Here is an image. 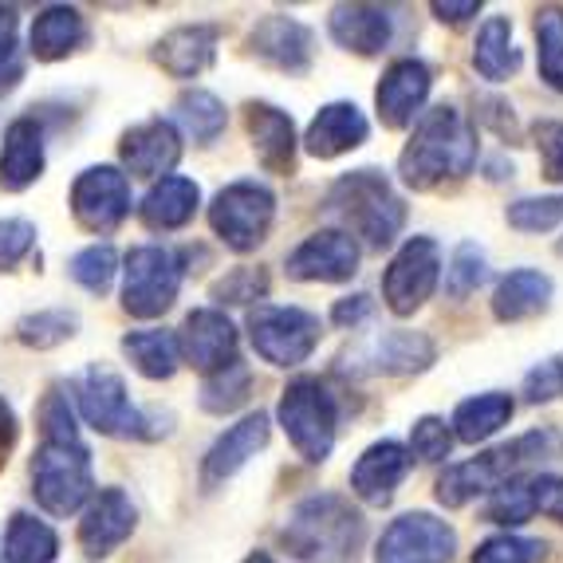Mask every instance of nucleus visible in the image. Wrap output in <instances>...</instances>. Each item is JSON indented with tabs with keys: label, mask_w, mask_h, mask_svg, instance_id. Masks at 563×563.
Wrapping results in <instances>:
<instances>
[{
	"label": "nucleus",
	"mask_w": 563,
	"mask_h": 563,
	"mask_svg": "<svg viewBox=\"0 0 563 563\" xmlns=\"http://www.w3.org/2000/svg\"><path fill=\"white\" fill-rule=\"evenodd\" d=\"M477 166V126L457 107H430L413 122L398 174L410 189H442L470 178Z\"/></svg>",
	"instance_id": "1"
},
{
	"label": "nucleus",
	"mask_w": 563,
	"mask_h": 563,
	"mask_svg": "<svg viewBox=\"0 0 563 563\" xmlns=\"http://www.w3.org/2000/svg\"><path fill=\"white\" fill-rule=\"evenodd\" d=\"M363 512L339 493H316L291 508L280 544L300 563H347L363 544Z\"/></svg>",
	"instance_id": "2"
},
{
	"label": "nucleus",
	"mask_w": 563,
	"mask_h": 563,
	"mask_svg": "<svg viewBox=\"0 0 563 563\" xmlns=\"http://www.w3.org/2000/svg\"><path fill=\"white\" fill-rule=\"evenodd\" d=\"M552 433L532 430L525 438H512L505 445H493V450L477 453L473 461H457V465H445V473L438 477V500L445 508H465L470 500L485 497L493 488H500L505 481L520 477L528 465H536L540 457L552 453Z\"/></svg>",
	"instance_id": "3"
},
{
	"label": "nucleus",
	"mask_w": 563,
	"mask_h": 563,
	"mask_svg": "<svg viewBox=\"0 0 563 563\" xmlns=\"http://www.w3.org/2000/svg\"><path fill=\"white\" fill-rule=\"evenodd\" d=\"M328 209L347 221L355 236H363L371 249H390L406 225V206L395 186L378 169H355L331 186Z\"/></svg>",
	"instance_id": "4"
},
{
	"label": "nucleus",
	"mask_w": 563,
	"mask_h": 563,
	"mask_svg": "<svg viewBox=\"0 0 563 563\" xmlns=\"http://www.w3.org/2000/svg\"><path fill=\"white\" fill-rule=\"evenodd\" d=\"M284 433H288L291 450L300 453L308 465H323L335 450V430H339V406L328 383L311 375L291 378L284 386L280 406H276Z\"/></svg>",
	"instance_id": "5"
},
{
	"label": "nucleus",
	"mask_w": 563,
	"mask_h": 563,
	"mask_svg": "<svg viewBox=\"0 0 563 563\" xmlns=\"http://www.w3.org/2000/svg\"><path fill=\"white\" fill-rule=\"evenodd\" d=\"M181 256L166 244H139L122 268V308L134 320H158L174 308L181 291Z\"/></svg>",
	"instance_id": "6"
},
{
	"label": "nucleus",
	"mask_w": 563,
	"mask_h": 563,
	"mask_svg": "<svg viewBox=\"0 0 563 563\" xmlns=\"http://www.w3.org/2000/svg\"><path fill=\"white\" fill-rule=\"evenodd\" d=\"M91 453L87 445H40L32 457V497L52 517H71L91 500Z\"/></svg>",
	"instance_id": "7"
},
{
	"label": "nucleus",
	"mask_w": 563,
	"mask_h": 563,
	"mask_svg": "<svg viewBox=\"0 0 563 563\" xmlns=\"http://www.w3.org/2000/svg\"><path fill=\"white\" fill-rule=\"evenodd\" d=\"M276 217V198L264 181H229L225 189H217L213 206H209V225L233 253H256L268 241Z\"/></svg>",
	"instance_id": "8"
},
{
	"label": "nucleus",
	"mask_w": 563,
	"mask_h": 563,
	"mask_svg": "<svg viewBox=\"0 0 563 563\" xmlns=\"http://www.w3.org/2000/svg\"><path fill=\"white\" fill-rule=\"evenodd\" d=\"M71 395H76L79 418L91 430L107 433V438H151V430H146L151 418L134 410L126 383L114 375L111 366H87L84 375L71 383Z\"/></svg>",
	"instance_id": "9"
},
{
	"label": "nucleus",
	"mask_w": 563,
	"mask_h": 563,
	"mask_svg": "<svg viewBox=\"0 0 563 563\" xmlns=\"http://www.w3.org/2000/svg\"><path fill=\"white\" fill-rule=\"evenodd\" d=\"M249 343L256 347V355L273 366H300L311 358L316 343H320V316H311L303 308H276L264 303L253 308L249 316Z\"/></svg>",
	"instance_id": "10"
},
{
	"label": "nucleus",
	"mask_w": 563,
	"mask_h": 563,
	"mask_svg": "<svg viewBox=\"0 0 563 563\" xmlns=\"http://www.w3.org/2000/svg\"><path fill=\"white\" fill-rule=\"evenodd\" d=\"M442 280V244L433 236H410L383 276V300L395 316H413L438 291Z\"/></svg>",
	"instance_id": "11"
},
{
	"label": "nucleus",
	"mask_w": 563,
	"mask_h": 563,
	"mask_svg": "<svg viewBox=\"0 0 563 563\" xmlns=\"http://www.w3.org/2000/svg\"><path fill=\"white\" fill-rule=\"evenodd\" d=\"M457 555V532L433 512H406L378 536L375 563H450Z\"/></svg>",
	"instance_id": "12"
},
{
	"label": "nucleus",
	"mask_w": 563,
	"mask_h": 563,
	"mask_svg": "<svg viewBox=\"0 0 563 563\" xmlns=\"http://www.w3.org/2000/svg\"><path fill=\"white\" fill-rule=\"evenodd\" d=\"M71 213L87 233H114L131 217V181L114 166L84 169L71 186Z\"/></svg>",
	"instance_id": "13"
},
{
	"label": "nucleus",
	"mask_w": 563,
	"mask_h": 563,
	"mask_svg": "<svg viewBox=\"0 0 563 563\" xmlns=\"http://www.w3.org/2000/svg\"><path fill=\"white\" fill-rule=\"evenodd\" d=\"M358 273V244L347 229H320L288 253V276L303 284H343Z\"/></svg>",
	"instance_id": "14"
},
{
	"label": "nucleus",
	"mask_w": 563,
	"mask_h": 563,
	"mask_svg": "<svg viewBox=\"0 0 563 563\" xmlns=\"http://www.w3.org/2000/svg\"><path fill=\"white\" fill-rule=\"evenodd\" d=\"M430 87H433V76L422 59H395L375 87V107H378L383 126H390V131L413 126L426 111Z\"/></svg>",
	"instance_id": "15"
},
{
	"label": "nucleus",
	"mask_w": 563,
	"mask_h": 563,
	"mask_svg": "<svg viewBox=\"0 0 563 563\" xmlns=\"http://www.w3.org/2000/svg\"><path fill=\"white\" fill-rule=\"evenodd\" d=\"M249 52L261 64L288 71V76H303L316 59V36L308 24H300L296 16L284 12H268L264 20H256V29L249 32Z\"/></svg>",
	"instance_id": "16"
},
{
	"label": "nucleus",
	"mask_w": 563,
	"mask_h": 563,
	"mask_svg": "<svg viewBox=\"0 0 563 563\" xmlns=\"http://www.w3.org/2000/svg\"><path fill=\"white\" fill-rule=\"evenodd\" d=\"M236 343H241V335H236L233 320L217 308L189 311L186 323H181V331H178L181 358H186L194 371H201V375H213V371L229 366L233 358H241L236 355Z\"/></svg>",
	"instance_id": "17"
},
{
	"label": "nucleus",
	"mask_w": 563,
	"mask_h": 563,
	"mask_svg": "<svg viewBox=\"0 0 563 563\" xmlns=\"http://www.w3.org/2000/svg\"><path fill=\"white\" fill-rule=\"evenodd\" d=\"M268 433H273V422H268V413L256 410V413H244L241 422L229 426L213 445H209L206 461H201V485L206 488H217L225 485L229 477L249 465L256 453L268 445Z\"/></svg>",
	"instance_id": "18"
},
{
	"label": "nucleus",
	"mask_w": 563,
	"mask_h": 563,
	"mask_svg": "<svg viewBox=\"0 0 563 563\" xmlns=\"http://www.w3.org/2000/svg\"><path fill=\"white\" fill-rule=\"evenodd\" d=\"M119 158L134 178H154V181L169 178V169L178 166V158H181L178 126L169 119L139 122V126H131V131L122 134Z\"/></svg>",
	"instance_id": "19"
},
{
	"label": "nucleus",
	"mask_w": 563,
	"mask_h": 563,
	"mask_svg": "<svg viewBox=\"0 0 563 563\" xmlns=\"http://www.w3.org/2000/svg\"><path fill=\"white\" fill-rule=\"evenodd\" d=\"M139 525V512H134L131 497L122 488H103L99 497L87 505L84 520H79V548L95 560L111 555L119 544H126Z\"/></svg>",
	"instance_id": "20"
},
{
	"label": "nucleus",
	"mask_w": 563,
	"mask_h": 563,
	"mask_svg": "<svg viewBox=\"0 0 563 563\" xmlns=\"http://www.w3.org/2000/svg\"><path fill=\"white\" fill-rule=\"evenodd\" d=\"M410 450L402 442H375L366 445L363 457L355 461V470H351V493H355L363 505H390L395 497V488L406 481L410 473Z\"/></svg>",
	"instance_id": "21"
},
{
	"label": "nucleus",
	"mask_w": 563,
	"mask_h": 563,
	"mask_svg": "<svg viewBox=\"0 0 563 563\" xmlns=\"http://www.w3.org/2000/svg\"><path fill=\"white\" fill-rule=\"evenodd\" d=\"M244 126L253 139V151L268 174H296V122L273 103H249L244 107Z\"/></svg>",
	"instance_id": "22"
},
{
	"label": "nucleus",
	"mask_w": 563,
	"mask_h": 563,
	"mask_svg": "<svg viewBox=\"0 0 563 563\" xmlns=\"http://www.w3.org/2000/svg\"><path fill=\"white\" fill-rule=\"evenodd\" d=\"M355 358L371 375H422V371H430L433 358H438V347H433V339L422 335V331L395 328L371 339Z\"/></svg>",
	"instance_id": "23"
},
{
	"label": "nucleus",
	"mask_w": 563,
	"mask_h": 563,
	"mask_svg": "<svg viewBox=\"0 0 563 563\" xmlns=\"http://www.w3.org/2000/svg\"><path fill=\"white\" fill-rule=\"evenodd\" d=\"M371 134V122L358 111L355 103H328L320 107V114L308 122V134H303V151L311 158H339V154L358 151Z\"/></svg>",
	"instance_id": "24"
},
{
	"label": "nucleus",
	"mask_w": 563,
	"mask_h": 563,
	"mask_svg": "<svg viewBox=\"0 0 563 563\" xmlns=\"http://www.w3.org/2000/svg\"><path fill=\"white\" fill-rule=\"evenodd\" d=\"M328 32L339 47H347L355 56H378L390 47L395 20L378 4H335L328 16Z\"/></svg>",
	"instance_id": "25"
},
{
	"label": "nucleus",
	"mask_w": 563,
	"mask_h": 563,
	"mask_svg": "<svg viewBox=\"0 0 563 563\" xmlns=\"http://www.w3.org/2000/svg\"><path fill=\"white\" fill-rule=\"evenodd\" d=\"M217 40L221 32L213 24H181V29L166 32L154 47V64L169 71L174 79H198L209 71L217 59Z\"/></svg>",
	"instance_id": "26"
},
{
	"label": "nucleus",
	"mask_w": 563,
	"mask_h": 563,
	"mask_svg": "<svg viewBox=\"0 0 563 563\" xmlns=\"http://www.w3.org/2000/svg\"><path fill=\"white\" fill-rule=\"evenodd\" d=\"M201 206V189L198 181L181 178V174H169V178L154 181L151 194L142 198L139 217L142 225L154 229V233H174V229H186L194 221Z\"/></svg>",
	"instance_id": "27"
},
{
	"label": "nucleus",
	"mask_w": 563,
	"mask_h": 563,
	"mask_svg": "<svg viewBox=\"0 0 563 563\" xmlns=\"http://www.w3.org/2000/svg\"><path fill=\"white\" fill-rule=\"evenodd\" d=\"M44 174V131L36 119H16L4 131V151H0V189L20 194Z\"/></svg>",
	"instance_id": "28"
},
{
	"label": "nucleus",
	"mask_w": 563,
	"mask_h": 563,
	"mask_svg": "<svg viewBox=\"0 0 563 563\" xmlns=\"http://www.w3.org/2000/svg\"><path fill=\"white\" fill-rule=\"evenodd\" d=\"M552 291H555L552 276H544L540 268H512V273L497 284V291H493V316H497L500 323L532 320V316L548 311Z\"/></svg>",
	"instance_id": "29"
},
{
	"label": "nucleus",
	"mask_w": 563,
	"mask_h": 563,
	"mask_svg": "<svg viewBox=\"0 0 563 563\" xmlns=\"http://www.w3.org/2000/svg\"><path fill=\"white\" fill-rule=\"evenodd\" d=\"M84 40V12L71 9V4H47L36 20H32V56L52 64V59L71 56Z\"/></svg>",
	"instance_id": "30"
},
{
	"label": "nucleus",
	"mask_w": 563,
	"mask_h": 563,
	"mask_svg": "<svg viewBox=\"0 0 563 563\" xmlns=\"http://www.w3.org/2000/svg\"><path fill=\"white\" fill-rule=\"evenodd\" d=\"M473 67L488 84H505L508 76L520 71V47L512 44V20L508 16H488L477 32L473 44Z\"/></svg>",
	"instance_id": "31"
},
{
	"label": "nucleus",
	"mask_w": 563,
	"mask_h": 563,
	"mask_svg": "<svg viewBox=\"0 0 563 563\" xmlns=\"http://www.w3.org/2000/svg\"><path fill=\"white\" fill-rule=\"evenodd\" d=\"M512 418V395L505 390H488V395L465 398V402L453 410V438L465 445L488 442L493 433H500Z\"/></svg>",
	"instance_id": "32"
},
{
	"label": "nucleus",
	"mask_w": 563,
	"mask_h": 563,
	"mask_svg": "<svg viewBox=\"0 0 563 563\" xmlns=\"http://www.w3.org/2000/svg\"><path fill=\"white\" fill-rule=\"evenodd\" d=\"M122 351L126 358L134 363L142 378H174L181 363V351H178V335L174 331H158V328H146V331H126L122 335Z\"/></svg>",
	"instance_id": "33"
},
{
	"label": "nucleus",
	"mask_w": 563,
	"mask_h": 563,
	"mask_svg": "<svg viewBox=\"0 0 563 563\" xmlns=\"http://www.w3.org/2000/svg\"><path fill=\"white\" fill-rule=\"evenodd\" d=\"M56 552L59 540L44 520L29 517V512H16L9 520V536H4V560L9 563H52Z\"/></svg>",
	"instance_id": "34"
},
{
	"label": "nucleus",
	"mask_w": 563,
	"mask_h": 563,
	"mask_svg": "<svg viewBox=\"0 0 563 563\" xmlns=\"http://www.w3.org/2000/svg\"><path fill=\"white\" fill-rule=\"evenodd\" d=\"M174 111H178V122L194 134V142H201V146L221 139V131H225V122H229L225 103H221L217 95L198 91V87H194V91H181Z\"/></svg>",
	"instance_id": "35"
},
{
	"label": "nucleus",
	"mask_w": 563,
	"mask_h": 563,
	"mask_svg": "<svg viewBox=\"0 0 563 563\" xmlns=\"http://www.w3.org/2000/svg\"><path fill=\"white\" fill-rule=\"evenodd\" d=\"M536 44H540V79L563 95V9L544 4L536 12Z\"/></svg>",
	"instance_id": "36"
},
{
	"label": "nucleus",
	"mask_w": 563,
	"mask_h": 563,
	"mask_svg": "<svg viewBox=\"0 0 563 563\" xmlns=\"http://www.w3.org/2000/svg\"><path fill=\"white\" fill-rule=\"evenodd\" d=\"M249 386H253V375H249V366L241 358H233L229 366L206 375V386H201V406L209 413H233L236 406H244L249 398Z\"/></svg>",
	"instance_id": "37"
},
{
	"label": "nucleus",
	"mask_w": 563,
	"mask_h": 563,
	"mask_svg": "<svg viewBox=\"0 0 563 563\" xmlns=\"http://www.w3.org/2000/svg\"><path fill=\"white\" fill-rule=\"evenodd\" d=\"M79 331V316L76 311H64V308H52V311H36V316H24L16 323V339L24 347H59L64 339H71Z\"/></svg>",
	"instance_id": "38"
},
{
	"label": "nucleus",
	"mask_w": 563,
	"mask_h": 563,
	"mask_svg": "<svg viewBox=\"0 0 563 563\" xmlns=\"http://www.w3.org/2000/svg\"><path fill=\"white\" fill-rule=\"evenodd\" d=\"M488 280V261L473 241H461L453 249L450 264H445V291H450L453 300H465L481 284Z\"/></svg>",
	"instance_id": "39"
},
{
	"label": "nucleus",
	"mask_w": 563,
	"mask_h": 563,
	"mask_svg": "<svg viewBox=\"0 0 563 563\" xmlns=\"http://www.w3.org/2000/svg\"><path fill=\"white\" fill-rule=\"evenodd\" d=\"M67 268H71V280L84 284L95 296H103V291L111 288L114 273H119V253H114L111 244H91V249L71 256Z\"/></svg>",
	"instance_id": "40"
},
{
	"label": "nucleus",
	"mask_w": 563,
	"mask_h": 563,
	"mask_svg": "<svg viewBox=\"0 0 563 563\" xmlns=\"http://www.w3.org/2000/svg\"><path fill=\"white\" fill-rule=\"evenodd\" d=\"M485 517L493 520V525H505V528L528 525V520L536 517L532 497H528V477H512V481H505L500 488H493V493H488Z\"/></svg>",
	"instance_id": "41"
},
{
	"label": "nucleus",
	"mask_w": 563,
	"mask_h": 563,
	"mask_svg": "<svg viewBox=\"0 0 563 563\" xmlns=\"http://www.w3.org/2000/svg\"><path fill=\"white\" fill-rule=\"evenodd\" d=\"M40 433H44L47 445H84L76 410H71L64 390H47L44 402H40Z\"/></svg>",
	"instance_id": "42"
},
{
	"label": "nucleus",
	"mask_w": 563,
	"mask_h": 563,
	"mask_svg": "<svg viewBox=\"0 0 563 563\" xmlns=\"http://www.w3.org/2000/svg\"><path fill=\"white\" fill-rule=\"evenodd\" d=\"M268 296V273L264 268H229L221 280L213 284V300L217 303H236V308H249V303H261Z\"/></svg>",
	"instance_id": "43"
},
{
	"label": "nucleus",
	"mask_w": 563,
	"mask_h": 563,
	"mask_svg": "<svg viewBox=\"0 0 563 563\" xmlns=\"http://www.w3.org/2000/svg\"><path fill=\"white\" fill-rule=\"evenodd\" d=\"M508 225L520 233H548V229L563 225V194L552 198H520L508 206Z\"/></svg>",
	"instance_id": "44"
},
{
	"label": "nucleus",
	"mask_w": 563,
	"mask_h": 563,
	"mask_svg": "<svg viewBox=\"0 0 563 563\" xmlns=\"http://www.w3.org/2000/svg\"><path fill=\"white\" fill-rule=\"evenodd\" d=\"M548 555L544 540H528V536H488L477 544L473 563H540Z\"/></svg>",
	"instance_id": "45"
},
{
	"label": "nucleus",
	"mask_w": 563,
	"mask_h": 563,
	"mask_svg": "<svg viewBox=\"0 0 563 563\" xmlns=\"http://www.w3.org/2000/svg\"><path fill=\"white\" fill-rule=\"evenodd\" d=\"M450 450H453V430L442 418L426 413V418H418V422L410 426V457L433 465V461L450 457Z\"/></svg>",
	"instance_id": "46"
},
{
	"label": "nucleus",
	"mask_w": 563,
	"mask_h": 563,
	"mask_svg": "<svg viewBox=\"0 0 563 563\" xmlns=\"http://www.w3.org/2000/svg\"><path fill=\"white\" fill-rule=\"evenodd\" d=\"M536 151L544 162V178L548 181H563V122L555 119H540L532 126Z\"/></svg>",
	"instance_id": "47"
},
{
	"label": "nucleus",
	"mask_w": 563,
	"mask_h": 563,
	"mask_svg": "<svg viewBox=\"0 0 563 563\" xmlns=\"http://www.w3.org/2000/svg\"><path fill=\"white\" fill-rule=\"evenodd\" d=\"M32 244H36V225L20 221V217H4L0 221V268H12L16 261H24Z\"/></svg>",
	"instance_id": "48"
},
{
	"label": "nucleus",
	"mask_w": 563,
	"mask_h": 563,
	"mask_svg": "<svg viewBox=\"0 0 563 563\" xmlns=\"http://www.w3.org/2000/svg\"><path fill=\"white\" fill-rule=\"evenodd\" d=\"M528 497H532V512L563 525V477H555V473L528 477Z\"/></svg>",
	"instance_id": "49"
},
{
	"label": "nucleus",
	"mask_w": 563,
	"mask_h": 563,
	"mask_svg": "<svg viewBox=\"0 0 563 563\" xmlns=\"http://www.w3.org/2000/svg\"><path fill=\"white\" fill-rule=\"evenodd\" d=\"M371 311H375V300L363 296V291H355V296L335 300V308H331V323H335V328H358V323H366Z\"/></svg>",
	"instance_id": "50"
},
{
	"label": "nucleus",
	"mask_w": 563,
	"mask_h": 563,
	"mask_svg": "<svg viewBox=\"0 0 563 563\" xmlns=\"http://www.w3.org/2000/svg\"><path fill=\"white\" fill-rule=\"evenodd\" d=\"M525 395L528 402H548V398L560 395V371H555V363H540L536 371H528Z\"/></svg>",
	"instance_id": "51"
},
{
	"label": "nucleus",
	"mask_w": 563,
	"mask_h": 563,
	"mask_svg": "<svg viewBox=\"0 0 563 563\" xmlns=\"http://www.w3.org/2000/svg\"><path fill=\"white\" fill-rule=\"evenodd\" d=\"M481 122H488L493 131L500 134V139L517 142V119H512V107L505 103V99H481Z\"/></svg>",
	"instance_id": "52"
},
{
	"label": "nucleus",
	"mask_w": 563,
	"mask_h": 563,
	"mask_svg": "<svg viewBox=\"0 0 563 563\" xmlns=\"http://www.w3.org/2000/svg\"><path fill=\"white\" fill-rule=\"evenodd\" d=\"M20 79H24V52L16 40H9V44H0V95L16 91Z\"/></svg>",
	"instance_id": "53"
},
{
	"label": "nucleus",
	"mask_w": 563,
	"mask_h": 563,
	"mask_svg": "<svg viewBox=\"0 0 563 563\" xmlns=\"http://www.w3.org/2000/svg\"><path fill=\"white\" fill-rule=\"evenodd\" d=\"M433 9V16L438 20H450V24H461V20H470V16H477L481 12V0H433L430 4Z\"/></svg>",
	"instance_id": "54"
},
{
	"label": "nucleus",
	"mask_w": 563,
	"mask_h": 563,
	"mask_svg": "<svg viewBox=\"0 0 563 563\" xmlns=\"http://www.w3.org/2000/svg\"><path fill=\"white\" fill-rule=\"evenodd\" d=\"M16 433H20V426H16V413H12V406L0 398V465L9 461V453H12V445H16Z\"/></svg>",
	"instance_id": "55"
},
{
	"label": "nucleus",
	"mask_w": 563,
	"mask_h": 563,
	"mask_svg": "<svg viewBox=\"0 0 563 563\" xmlns=\"http://www.w3.org/2000/svg\"><path fill=\"white\" fill-rule=\"evenodd\" d=\"M16 40V9L12 4H0V44Z\"/></svg>",
	"instance_id": "56"
},
{
	"label": "nucleus",
	"mask_w": 563,
	"mask_h": 563,
	"mask_svg": "<svg viewBox=\"0 0 563 563\" xmlns=\"http://www.w3.org/2000/svg\"><path fill=\"white\" fill-rule=\"evenodd\" d=\"M244 563H276V560H273V555H268V552H253Z\"/></svg>",
	"instance_id": "57"
},
{
	"label": "nucleus",
	"mask_w": 563,
	"mask_h": 563,
	"mask_svg": "<svg viewBox=\"0 0 563 563\" xmlns=\"http://www.w3.org/2000/svg\"><path fill=\"white\" fill-rule=\"evenodd\" d=\"M555 371H560V395H563V363H555Z\"/></svg>",
	"instance_id": "58"
},
{
	"label": "nucleus",
	"mask_w": 563,
	"mask_h": 563,
	"mask_svg": "<svg viewBox=\"0 0 563 563\" xmlns=\"http://www.w3.org/2000/svg\"><path fill=\"white\" fill-rule=\"evenodd\" d=\"M555 253H560V256H563V236H560V244H555Z\"/></svg>",
	"instance_id": "59"
}]
</instances>
